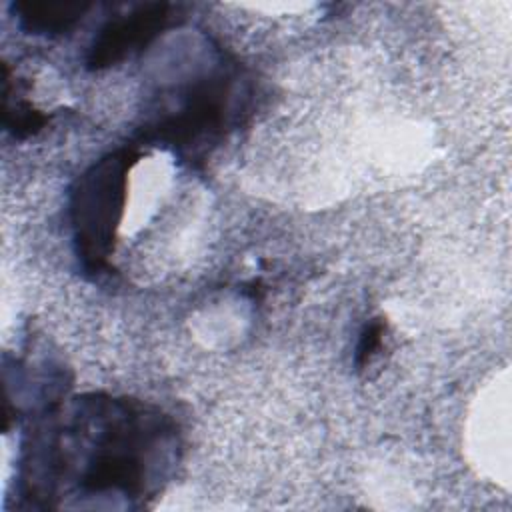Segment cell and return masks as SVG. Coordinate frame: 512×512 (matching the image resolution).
I'll return each instance as SVG.
<instances>
[{"label": "cell", "instance_id": "cell-2", "mask_svg": "<svg viewBox=\"0 0 512 512\" xmlns=\"http://www.w3.org/2000/svg\"><path fill=\"white\" fill-rule=\"evenodd\" d=\"M132 152H114L80 176L70 202L78 256L88 270H100L110 254L126 198Z\"/></svg>", "mask_w": 512, "mask_h": 512}, {"label": "cell", "instance_id": "cell-1", "mask_svg": "<svg viewBox=\"0 0 512 512\" xmlns=\"http://www.w3.org/2000/svg\"><path fill=\"white\" fill-rule=\"evenodd\" d=\"M170 448L172 430L160 414L128 402L84 400L66 428L38 432L22 472L82 458L74 474L80 492L138 498L152 490Z\"/></svg>", "mask_w": 512, "mask_h": 512}, {"label": "cell", "instance_id": "cell-3", "mask_svg": "<svg viewBox=\"0 0 512 512\" xmlns=\"http://www.w3.org/2000/svg\"><path fill=\"white\" fill-rule=\"evenodd\" d=\"M166 20V4H148L130 16L110 22L94 40L88 54V66L96 70L106 68L130 56L134 50L144 48L164 28Z\"/></svg>", "mask_w": 512, "mask_h": 512}, {"label": "cell", "instance_id": "cell-5", "mask_svg": "<svg viewBox=\"0 0 512 512\" xmlns=\"http://www.w3.org/2000/svg\"><path fill=\"white\" fill-rule=\"evenodd\" d=\"M382 336H384L382 320H372L370 324H366V328L360 334L358 348H356V366L358 368L366 366L372 360V356L378 352V348L382 344Z\"/></svg>", "mask_w": 512, "mask_h": 512}, {"label": "cell", "instance_id": "cell-4", "mask_svg": "<svg viewBox=\"0 0 512 512\" xmlns=\"http://www.w3.org/2000/svg\"><path fill=\"white\" fill-rule=\"evenodd\" d=\"M14 8L20 14V22L34 34H60L70 30L88 8L84 2L64 0H32L16 2Z\"/></svg>", "mask_w": 512, "mask_h": 512}]
</instances>
